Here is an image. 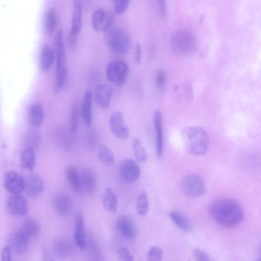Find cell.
<instances>
[{"instance_id":"obj_16","label":"cell","mask_w":261,"mask_h":261,"mask_svg":"<svg viewBox=\"0 0 261 261\" xmlns=\"http://www.w3.org/2000/svg\"><path fill=\"white\" fill-rule=\"evenodd\" d=\"M113 93V89L111 86L106 84H99L94 89L93 97L98 107L107 110L109 108Z\"/></svg>"},{"instance_id":"obj_36","label":"cell","mask_w":261,"mask_h":261,"mask_svg":"<svg viewBox=\"0 0 261 261\" xmlns=\"http://www.w3.org/2000/svg\"><path fill=\"white\" fill-rule=\"evenodd\" d=\"M70 129L75 133L79 128V105L77 100L72 102L70 112Z\"/></svg>"},{"instance_id":"obj_22","label":"cell","mask_w":261,"mask_h":261,"mask_svg":"<svg viewBox=\"0 0 261 261\" xmlns=\"http://www.w3.org/2000/svg\"><path fill=\"white\" fill-rule=\"evenodd\" d=\"M153 124L155 134V151L158 156L160 157L163 150V135L162 115L159 111H156L154 113Z\"/></svg>"},{"instance_id":"obj_18","label":"cell","mask_w":261,"mask_h":261,"mask_svg":"<svg viewBox=\"0 0 261 261\" xmlns=\"http://www.w3.org/2000/svg\"><path fill=\"white\" fill-rule=\"evenodd\" d=\"M117 227L121 235L128 240L134 239L137 235V227L133 220L128 216L120 217L117 221Z\"/></svg>"},{"instance_id":"obj_20","label":"cell","mask_w":261,"mask_h":261,"mask_svg":"<svg viewBox=\"0 0 261 261\" xmlns=\"http://www.w3.org/2000/svg\"><path fill=\"white\" fill-rule=\"evenodd\" d=\"M74 240L76 245L82 250L85 248L84 218L82 212L76 213L74 218Z\"/></svg>"},{"instance_id":"obj_32","label":"cell","mask_w":261,"mask_h":261,"mask_svg":"<svg viewBox=\"0 0 261 261\" xmlns=\"http://www.w3.org/2000/svg\"><path fill=\"white\" fill-rule=\"evenodd\" d=\"M132 145L136 160L140 163L145 162L147 154L141 141L138 138H135L132 140Z\"/></svg>"},{"instance_id":"obj_6","label":"cell","mask_w":261,"mask_h":261,"mask_svg":"<svg viewBox=\"0 0 261 261\" xmlns=\"http://www.w3.org/2000/svg\"><path fill=\"white\" fill-rule=\"evenodd\" d=\"M181 192L188 197H199L206 192V186L203 179L196 174L185 175L180 181Z\"/></svg>"},{"instance_id":"obj_4","label":"cell","mask_w":261,"mask_h":261,"mask_svg":"<svg viewBox=\"0 0 261 261\" xmlns=\"http://www.w3.org/2000/svg\"><path fill=\"white\" fill-rule=\"evenodd\" d=\"M173 53L178 56H186L192 53L196 47V39L188 30H179L174 32L170 39Z\"/></svg>"},{"instance_id":"obj_34","label":"cell","mask_w":261,"mask_h":261,"mask_svg":"<svg viewBox=\"0 0 261 261\" xmlns=\"http://www.w3.org/2000/svg\"><path fill=\"white\" fill-rule=\"evenodd\" d=\"M27 148H32L35 150L39 148L40 144V135L37 130L29 131L25 138Z\"/></svg>"},{"instance_id":"obj_12","label":"cell","mask_w":261,"mask_h":261,"mask_svg":"<svg viewBox=\"0 0 261 261\" xmlns=\"http://www.w3.org/2000/svg\"><path fill=\"white\" fill-rule=\"evenodd\" d=\"M51 204L55 212L61 216H68L73 208L71 197L63 192H58L53 196Z\"/></svg>"},{"instance_id":"obj_10","label":"cell","mask_w":261,"mask_h":261,"mask_svg":"<svg viewBox=\"0 0 261 261\" xmlns=\"http://www.w3.org/2000/svg\"><path fill=\"white\" fill-rule=\"evenodd\" d=\"M6 208L10 215L20 217L28 214L29 205L23 195L20 194H11L7 199Z\"/></svg>"},{"instance_id":"obj_38","label":"cell","mask_w":261,"mask_h":261,"mask_svg":"<svg viewBox=\"0 0 261 261\" xmlns=\"http://www.w3.org/2000/svg\"><path fill=\"white\" fill-rule=\"evenodd\" d=\"M163 251L159 247L154 246L151 247L147 254L148 261H162Z\"/></svg>"},{"instance_id":"obj_11","label":"cell","mask_w":261,"mask_h":261,"mask_svg":"<svg viewBox=\"0 0 261 261\" xmlns=\"http://www.w3.org/2000/svg\"><path fill=\"white\" fill-rule=\"evenodd\" d=\"M110 128L112 134L118 138L125 140L129 136V127L120 112L116 111L111 114Z\"/></svg>"},{"instance_id":"obj_44","label":"cell","mask_w":261,"mask_h":261,"mask_svg":"<svg viewBox=\"0 0 261 261\" xmlns=\"http://www.w3.org/2000/svg\"><path fill=\"white\" fill-rule=\"evenodd\" d=\"M1 261H12L11 248L9 245L5 246L2 250Z\"/></svg>"},{"instance_id":"obj_19","label":"cell","mask_w":261,"mask_h":261,"mask_svg":"<svg viewBox=\"0 0 261 261\" xmlns=\"http://www.w3.org/2000/svg\"><path fill=\"white\" fill-rule=\"evenodd\" d=\"M81 188L89 196H93L96 190V175L91 169H85L80 174Z\"/></svg>"},{"instance_id":"obj_29","label":"cell","mask_w":261,"mask_h":261,"mask_svg":"<svg viewBox=\"0 0 261 261\" xmlns=\"http://www.w3.org/2000/svg\"><path fill=\"white\" fill-rule=\"evenodd\" d=\"M57 16L54 8H48L45 13L43 20V27L45 32L49 34L52 33L56 28Z\"/></svg>"},{"instance_id":"obj_46","label":"cell","mask_w":261,"mask_h":261,"mask_svg":"<svg viewBox=\"0 0 261 261\" xmlns=\"http://www.w3.org/2000/svg\"><path fill=\"white\" fill-rule=\"evenodd\" d=\"M142 49L140 44L138 43L136 44L134 51L135 60L136 63H139L141 59Z\"/></svg>"},{"instance_id":"obj_47","label":"cell","mask_w":261,"mask_h":261,"mask_svg":"<svg viewBox=\"0 0 261 261\" xmlns=\"http://www.w3.org/2000/svg\"><path fill=\"white\" fill-rule=\"evenodd\" d=\"M48 261H56V260L54 258H51Z\"/></svg>"},{"instance_id":"obj_43","label":"cell","mask_w":261,"mask_h":261,"mask_svg":"<svg viewBox=\"0 0 261 261\" xmlns=\"http://www.w3.org/2000/svg\"><path fill=\"white\" fill-rule=\"evenodd\" d=\"M184 87L187 99L189 101L192 100L193 98V91L191 82L189 81H186Z\"/></svg>"},{"instance_id":"obj_24","label":"cell","mask_w":261,"mask_h":261,"mask_svg":"<svg viewBox=\"0 0 261 261\" xmlns=\"http://www.w3.org/2000/svg\"><path fill=\"white\" fill-rule=\"evenodd\" d=\"M55 59V50L47 44L43 45L40 52L39 61V65L41 70L43 71H48Z\"/></svg>"},{"instance_id":"obj_8","label":"cell","mask_w":261,"mask_h":261,"mask_svg":"<svg viewBox=\"0 0 261 261\" xmlns=\"http://www.w3.org/2000/svg\"><path fill=\"white\" fill-rule=\"evenodd\" d=\"M83 17V6L80 0L72 1L71 29L68 36V43L70 47L74 48L77 40V36L82 30Z\"/></svg>"},{"instance_id":"obj_5","label":"cell","mask_w":261,"mask_h":261,"mask_svg":"<svg viewBox=\"0 0 261 261\" xmlns=\"http://www.w3.org/2000/svg\"><path fill=\"white\" fill-rule=\"evenodd\" d=\"M106 34V40L108 46L114 52L122 54L126 53L130 45L128 34L122 29L111 28Z\"/></svg>"},{"instance_id":"obj_49","label":"cell","mask_w":261,"mask_h":261,"mask_svg":"<svg viewBox=\"0 0 261 261\" xmlns=\"http://www.w3.org/2000/svg\"><path fill=\"white\" fill-rule=\"evenodd\" d=\"M260 255H261V247H260Z\"/></svg>"},{"instance_id":"obj_25","label":"cell","mask_w":261,"mask_h":261,"mask_svg":"<svg viewBox=\"0 0 261 261\" xmlns=\"http://www.w3.org/2000/svg\"><path fill=\"white\" fill-rule=\"evenodd\" d=\"M104 209L111 213H114L118 208V199L114 191L110 188L105 189L102 199Z\"/></svg>"},{"instance_id":"obj_30","label":"cell","mask_w":261,"mask_h":261,"mask_svg":"<svg viewBox=\"0 0 261 261\" xmlns=\"http://www.w3.org/2000/svg\"><path fill=\"white\" fill-rule=\"evenodd\" d=\"M98 158L106 166H111L114 162V155L112 150L106 145L100 144L97 149Z\"/></svg>"},{"instance_id":"obj_28","label":"cell","mask_w":261,"mask_h":261,"mask_svg":"<svg viewBox=\"0 0 261 261\" xmlns=\"http://www.w3.org/2000/svg\"><path fill=\"white\" fill-rule=\"evenodd\" d=\"M169 217L180 229L189 231L192 229V224L189 219L179 212L172 211L169 213Z\"/></svg>"},{"instance_id":"obj_23","label":"cell","mask_w":261,"mask_h":261,"mask_svg":"<svg viewBox=\"0 0 261 261\" xmlns=\"http://www.w3.org/2000/svg\"><path fill=\"white\" fill-rule=\"evenodd\" d=\"M93 95L91 91L87 90L84 95L81 107V114L85 124L90 127L92 123V107Z\"/></svg>"},{"instance_id":"obj_48","label":"cell","mask_w":261,"mask_h":261,"mask_svg":"<svg viewBox=\"0 0 261 261\" xmlns=\"http://www.w3.org/2000/svg\"><path fill=\"white\" fill-rule=\"evenodd\" d=\"M256 261H261V258H260V259H258V260H257Z\"/></svg>"},{"instance_id":"obj_13","label":"cell","mask_w":261,"mask_h":261,"mask_svg":"<svg viewBox=\"0 0 261 261\" xmlns=\"http://www.w3.org/2000/svg\"><path fill=\"white\" fill-rule=\"evenodd\" d=\"M24 179V190L26 194L32 198H36L41 196L44 189V184L42 178L37 174L31 173Z\"/></svg>"},{"instance_id":"obj_45","label":"cell","mask_w":261,"mask_h":261,"mask_svg":"<svg viewBox=\"0 0 261 261\" xmlns=\"http://www.w3.org/2000/svg\"><path fill=\"white\" fill-rule=\"evenodd\" d=\"M158 11L162 18L166 17L167 15V7L165 1H159L157 2Z\"/></svg>"},{"instance_id":"obj_42","label":"cell","mask_w":261,"mask_h":261,"mask_svg":"<svg viewBox=\"0 0 261 261\" xmlns=\"http://www.w3.org/2000/svg\"><path fill=\"white\" fill-rule=\"evenodd\" d=\"M99 140V135L95 131L90 132L87 136L86 142L88 145L94 147L98 143Z\"/></svg>"},{"instance_id":"obj_41","label":"cell","mask_w":261,"mask_h":261,"mask_svg":"<svg viewBox=\"0 0 261 261\" xmlns=\"http://www.w3.org/2000/svg\"><path fill=\"white\" fill-rule=\"evenodd\" d=\"M166 75L165 72L160 70L158 71L155 76V85L158 89H163L166 85Z\"/></svg>"},{"instance_id":"obj_39","label":"cell","mask_w":261,"mask_h":261,"mask_svg":"<svg viewBox=\"0 0 261 261\" xmlns=\"http://www.w3.org/2000/svg\"><path fill=\"white\" fill-rule=\"evenodd\" d=\"M117 254L120 261H134L133 256L125 247L119 248Z\"/></svg>"},{"instance_id":"obj_35","label":"cell","mask_w":261,"mask_h":261,"mask_svg":"<svg viewBox=\"0 0 261 261\" xmlns=\"http://www.w3.org/2000/svg\"><path fill=\"white\" fill-rule=\"evenodd\" d=\"M54 249L57 255L65 257L69 255L72 250V247L68 242L61 240L55 244Z\"/></svg>"},{"instance_id":"obj_2","label":"cell","mask_w":261,"mask_h":261,"mask_svg":"<svg viewBox=\"0 0 261 261\" xmlns=\"http://www.w3.org/2000/svg\"><path fill=\"white\" fill-rule=\"evenodd\" d=\"M181 137L187 150L191 154L202 155L209 146V138L205 130L198 126H190L184 128Z\"/></svg>"},{"instance_id":"obj_31","label":"cell","mask_w":261,"mask_h":261,"mask_svg":"<svg viewBox=\"0 0 261 261\" xmlns=\"http://www.w3.org/2000/svg\"><path fill=\"white\" fill-rule=\"evenodd\" d=\"M66 175L72 190L76 193L79 192L81 190V178L77 170L73 166H68L66 169Z\"/></svg>"},{"instance_id":"obj_14","label":"cell","mask_w":261,"mask_h":261,"mask_svg":"<svg viewBox=\"0 0 261 261\" xmlns=\"http://www.w3.org/2000/svg\"><path fill=\"white\" fill-rule=\"evenodd\" d=\"M25 179L19 173L14 171L5 175L4 187L11 194H20L24 189Z\"/></svg>"},{"instance_id":"obj_21","label":"cell","mask_w":261,"mask_h":261,"mask_svg":"<svg viewBox=\"0 0 261 261\" xmlns=\"http://www.w3.org/2000/svg\"><path fill=\"white\" fill-rule=\"evenodd\" d=\"M28 120L30 124L34 127L40 126L44 120V114L42 105L35 102L32 103L28 109L27 114Z\"/></svg>"},{"instance_id":"obj_17","label":"cell","mask_w":261,"mask_h":261,"mask_svg":"<svg viewBox=\"0 0 261 261\" xmlns=\"http://www.w3.org/2000/svg\"><path fill=\"white\" fill-rule=\"evenodd\" d=\"M29 239L21 230H16L10 236L9 246L15 252L23 254L28 249Z\"/></svg>"},{"instance_id":"obj_33","label":"cell","mask_w":261,"mask_h":261,"mask_svg":"<svg viewBox=\"0 0 261 261\" xmlns=\"http://www.w3.org/2000/svg\"><path fill=\"white\" fill-rule=\"evenodd\" d=\"M149 203L148 199L146 192L142 191L139 194L137 200L136 208L139 215L145 216L148 211Z\"/></svg>"},{"instance_id":"obj_15","label":"cell","mask_w":261,"mask_h":261,"mask_svg":"<svg viewBox=\"0 0 261 261\" xmlns=\"http://www.w3.org/2000/svg\"><path fill=\"white\" fill-rule=\"evenodd\" d=\"M119 173L124 180L132 183L138 179L140 175V168L134 161L125 159L120 165Z\"/></svg>"},{"instance_id":"obj_27","label":"cell","mask_w":261,"mask_h":261,"mask_svg":"<svg viewBox=\"0 0 261 261\" xmlns=\"http://www.w3.org/2000/svg\"><path fill=\"white\" fill-rule=\"evenodd\" d=\"M40 229V224L36 219L29 218L23 222L21 230L29 238H34L38 236Z\"/></svg>"},{"instance_id":"obj_37","label":"cell","mask_w":261,"mask_h":261,"mask_svg":"<svg viewBox=\"0 0 261 261\" xmlns=\"http://www.w3.org/2000/svg\"><path fill=\"white\" fill-rule=\"evenodd\" d=\"M130 1L128 0H114L112 1L113 12L116 15L123 13L128 7Z\"/></svg>"},{"instance_id":"obj_7","label":"cell","mask_w":261,"mask_h":261,"mask_svg":"<svg viewBox=\"0 0 261 261\" xmlns=\"http://www.w3.org/2000/svg\"><path fill=\"white\" fill-rule=\"evenodd\" d=\"M129 72V66L123 60L109 63L106 69L108 80L118 86H122L126 82Z\"/></svg>"},{"instance_id":"obj_26","label":"cell","mask_w":261,"mask_h":261,"mask_svg":"<svg viewBox=\"0 0 261 261\" xmlns=\"http://www.w3.org/2000/svg\"><path fill=\"white\" fill-rule=\"evenodd\" d=\"M20 162L21 167L26 171L33 170L36 164L35 150L32 148H25L20 154Z\"/></svg>"},{"instance_id":"obj_9","label":"cell","mask_w":261,"mask_h":261,"mask_svg":"<svg viewBox=\"0 0 261 261\" xmlns=\"http://www.w3.org/2000/svg\"><path fill=\"white\" fill-rule=\"evenodd\" d=\"M114 17L112 13L104 8L95 9L92 15L91 23L96 31L107 32L113 23Z\"/></svg>"},{"instance_id":"obj_1","label":"cell","mask_w":261,"mask_h":261,"mask_svg":"<svg viewBox=\"0 0 261 261\" xmlns=\"http://www.w3.org/2000/svg\"><path fill=\"white\" fill-rule=\"evenodd\" d=\"M212 219L219 225L227 228L236 227L244 219V212L236 200L222 198L216 200L210 207Z\"/></svg>"},{"instance_id":"obj_3","label":"cell","mask_w":261,"mask_h":261,"mask_svg":"<svg viewBox=\"0 0 261 261\" xmlns=\"http://www.w3.org/2000/svg\"><path fill=\"white\" fill-rule=\"evenodd\" d=\"M56 72L54 91L58 93L64 88L67 75V56L62 30L56 34L54 40Z\"/></svg>"},{"instance_id":"obj_40","label":"cell","mask_w":261,"mask_h":261,"mask_svg":"<svg viewBox=\"0 0 261 261\" xmlns=\"http://www.w3.org/2000/svg\"><path fill=\"white\" fill-rule=\"evenodd\" d=\"M193 255L196 261H213L206 252L200 249H194Z\"/></svg>"}]
</instances>
